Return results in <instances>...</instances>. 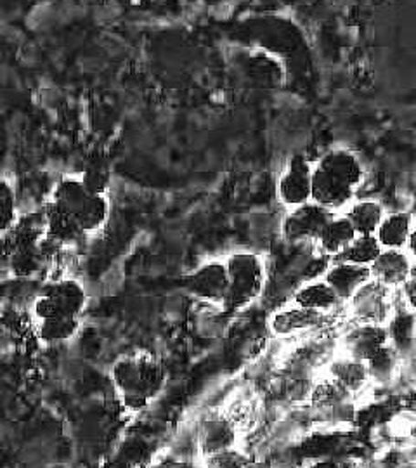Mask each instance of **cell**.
I'll return each mask as SVG.
<instances>
[{"mask_svg":"<svg viewBox=\"0 0 416 468\" xmlns=\"http://www.w3.org/2000/svg\"><path fill=\"white\" fill-rule=\"evenodd\" d=\"M80 179L91 193L108 197L112 189V168L102 162H92L83 170Z\"/></svg>","mask_w":416,"mask_h":468,"instance_id":"83f0119b","label":"cell"},{"mask_svg":"<svg viewBox=\"0 0 416 468\" xmlns=\"http://www.w3.org/2000/svg\"><path fill=\"white\" fill-rule=\"evenodd\" d=\"M87 305V292L77 280H59L46 284L34 302L38 321L49 318H80Z\"/></svg>","mask_w":416,"mask_h":468,"instance_id":"5b68a950","label":"cell"},{"mask_svg":"<svg viewBox=\"0 0 416 468\" xmlns=\"http://www.w3.org/2000/svg\"><path fill=\"white\" fill-rule=\"evenodd\" d=\"M385 326L389 332L390 346H394L400 356L413 351L416 338V313H413L408 305L404 309H398L396 313H392V316Z\"/></svg>","mask_w":416,"mask_h":468,"instance_id":"d6986e66","label":"cell"},{"mask_svg":"<svg viewBox=\"0 0 416 468\" xmlns=\"http://www.w3.org/2000/svg\"><path fill=\"white\" fill-rule=\"evenodd\" d=\"M50 201H54L65 214L73 218L82 228L85 236L100 233L112 212L108 197L91 193L83 186L82 179L73 176H65L58 181Z\"/></svg>","mask_w":416,"mask_h":468,"instance_id":"3957f363","label":"cell"},{"mask_svg":"<svg viewBox=\"0 0 416 468\" xmlns=\"http://www.w3.org/2000/svg\"><path fill=\"white\" fill-rule=\"evenodd\" d=\"M313 167L304 154H293L278 179V198L288 210L313 201Z\"/></svg>","mask_w":416,"mask_h":468,"instance_id":"52a82bcc","label":"cell"},{"mask_svg":"<svg viewBox=\"0 0 416 468\" xmlns=\"http://www.w3.org/2000/svg\"><path fill=\"white\" fill-rule=\"evenodd\" d=\"M363 179L357 154L346 148L326 151L313 167V201L338 214L352 203Z\"/></svg>","mask_w":416,"mask_h":468,"instance_id":"6da1fadb","label":"cell"},{"mask_svg":"<svg viewBox=\"0 0 416 468\" xmlns=\"http://www.w3.org/2000/svg\"><path fill=\"white\" fill-rule=\"evenodd\" d=\"M389 342V332L385 324H369L361 323L349 334L344 336V351L346 356L354 359H361L367 363L368 357L373 356L383 346Z\"/></svg>","mask_w":416,"mask_h":468,"instance_id":"5bb4252c","label":"cell"},{"mask_svg":"<svg viewBox=\"0 0 416 468\" xmlns=\"http://www.w3.org/2000/svg\"><path fill=\"white\" fill-rule=\"evenodd\" d=\"M0 231L2 234L7 233L17 222L16 212V193H15V186L11 185V181L7 177L2 179L0 183Z\"/></svg>","mask_w":416,"mask_h":468,"instance_id":"f1b7e54d","label":"cell"},{"mask_svg":"<svg viewBox=\"0 0 416 468\" xmlns=\"http://www.w3.org/2000/svg\"><path fill=\"white\" fill-rule=\"evenodd\" d=\"M80 330V318H49L38 321L37 338L42 344L56 346L71 340Z\"/></svg>","mask_w":416,"mask_h":468,"instance_id":"d4e9b609","label":"cell"},{"mask_svg":"<svg viewBox=\"0 0 416 468\" xmlns=\"http://www.w3.org/2000/svg\"><path fill=\"white\" fill-rule=\"evenodd\" d=\"M350 392L336 380H325L313 392V404L316 408H338L349 399Z\"/></svg>","mask_w":416,"mask_h":468,"instance_id":"4316f807","label":"cell"},{"mask_svg":"<svg viewBox=\"0 0 416 468\" xmlns=\"http://www.w3.org/2000/svg\"><path fill=\"white\" fill-rule=\"evenodd\" d=\"M373 280L387 284L389 288H402L411 276L413 262L406 250L383 249L377 261L369 266Z\"/></svg>","mask_w":416,"mask_h":468,"instance_id":"8fae6325","label":"cell"},{"mask_svg":"<svg viewBox=\"0 0 416 468\" xmlns=\"http://www.w3.org/2000/svg\"><path fill=\"white\" fill-rule=\"evenodd\" d=\"M330 375H332L333 380H336L342 387H346L350 394L361 390L369 378L367 363L361 359H354L350 356L333 361L332 367H330Z\"/></svg>","mask_w":416,"mask_h":468,"instance_id":"7402d4cb","label":"cell"},{"mask_svg":"<svg viewBox=\"0 0 416 468\" xmlns=\"http://www.w3.org/2000/svg\"><path fill=\"white\" fill-rule=\"evenodd\" d=\"M400 354L394 346H390V344L383 346L367 359L369 378L382 382V384L392 380L400 368Z\"/></svg>","mask_w":416,"mask_h":468,"instance_id":"484cf974","label":"cell"},{"mask_svg":"<svg viewBox=\"0 0 416 468\" xmlns=\"http://www.w3.org/2000/svg\"><path fill=\"white\" fill-rule=\"evenodd\" d=\"M406 251L410 253L411 259H416V224L413 226V229H411V234H410V239H408V245H406Z\"/></svg>","mask_w":416,"mask_h":468,"instance_id":"4dcf8cb0","label":"cell"},{"mask_svg":"<svg viewBox=\"0 0 416 468\" xmlns=\"http://www.w3.org/2000/svg\"><path fill=\"white\" fill-rule=\"evenodd\" d=\"M336 214L309 201L305 205L288 210L282 222V234L288 243H304V241H317L326 224Z\"/></svg>","mask_w":416,"mask_h":468,"instance_id":"8992f818","label":"cell"},{"mask_svg":"<svg viewBox=\"0 0 416 468\" xmlns=\"http://www.w3.org/2000/svg\"><path fill=\"white\" fill-rule=\"evenodd\" d=\"M356 236L357 233L349 218L346 216H335L326 224L316 243L319 250L328 255L330 259H335L338 253H342L349 247L350 243L356 239Z\"/></svg>","mask_w":416,"mask_h":468,"instance_id":"e0dca14e","label":"cell"},{"mask_svg":"<svg viewBox=\"0 0 416 468\" xmlns=\"http://www.w3.org/2000/svg\"><path fill=\"white\" fill-rule=\"evenodd\" d=\"M340 302L335 290L325 280H311L302 284L293 295V303L323 314L335 309Z\"/></svg>","mask_w":416,"mask_h":468,"instance_id":"ac0fdd59","label":"cell"},{"mask_svg":"<svg viewBox=\"0 0 416 468\" xmlns=\"http://www.w3.org/2000/svg\"><path fill=\"white\" fill-rule=\"evenodd\" d=\"M44 214L48 218V234L54 241L63 247H71L82 239L85 233L82 228L65 214L54 201H48L44 207Z\"/></svg>","mask_w":416,"mask_h":468,"instance_id":"2e32d148","label":"cell"},{"mask_svg":"<svg viewBox=\"0 0 416 468\" xmlns=\"http://www.w3.org/2000/svg\"><path fill=\"white\" fill-rule=\"evenodd\" d=\"M186 290L197 301L224 305L228 297V268L226 262L207 261L186 278Z\"/></svg>","mask_w":416,"mask_h":468,"instance_id":"ba28073f","label":"cell"},{"mask_svg":"<svg viewBox=\"0 0 416 468\" xmlns=\"http://www.w3.org/2000/svg\"><path fill=\"white\" fill-rule=\"evenodd\" d=\"M413 216L408 212L385 214L380 228L377 229V239L382 249L406 250L410 234L413 229Z\"/></svg>","mask_w":416,"mask_h":468,"instance_id":"9a60e30c","label":"cell"},{"mask_svg":"<svg viewBox=\"0 0 416 468\" xmlns=\"http://www.w3.org/2000/svg\"><path fill=\"white\" fill-rule=\"evenodd\" d=\"M236 432L226 420H208L200 432V448L205 456H214L233 448Z\"/></svg>","mask_w":416,"mask_h":468,"instance_id":"44dd1931","label":"cell"},{"mask_svg":"<svg viewBox=\"0 0 416 468\" xmlns=\"http://www.w3.org/2000/svg\"><path fill=\"white\" fill-rule=\"evenodd\" d=\"M402 295H404V302L406 305L416 313V268L411 271V276L406 283L402 284Z\"/></svg>","mask_w":416,"mask_h":468,"instance_id":"f546056e","label":"cell"},{"mask_svg":"<svg viewBox=\"0 0 416 468\" xmlns=\"http://www.w3.org/2000/svg\"><path fill=\"white\" fill-rule=\"evenodd\" d=\"M323 280L332 286L340 301L349 302L361 286H365L369 280H373V274L368 266H357L350 262H333L325 271Z\"/></svg>","mask_w":416,"mask_h":468,"instance_id":"4fadbf2b","label":"cell"},{"mask_svg":"<svg viewBox=\"0 0 416 468\" xmlns=\"http://www.w3.org/2000/svg\"><path fill=\"white\" fill-rule=\"evenodd\" d=\"M46 234H48V218L44 210L17 218L16 224L7 233L2 234L4 261L9 259L13 251L38 245L46 238Z\"/></svg>","mask_w":416,"mask_h":468,"instance_id":"30bf717a","label":"cell"},{"mask_svg":"<svg viewBox=\"0 0 416 468\" xmlns=\"http://www.w3.org/2000/svg\"><path fill=\"white\" fill-rule=\"evenodd\" d=\"M323 319H325L323 313L293 303L274 313L269 321V326H271V332L278 336H292V335L305 334L315 330L317 326H321Z\"/></svg>","mask_w":416,"mask_h":468,"instance_id":"7c38bea8","label":"cell"},{"mask_svg":"<svg viewBox=\"0 0 416 468\" xmlns=\"http://www.w3.org/2000/svg\"><path fill=\"white\" fill-rule=\"evenodd\" d=\"M112 382L123 404L137 411L160 396L166 384V369L146 352L123 356L112 367Z\"/></svg>","mask_w":416,"mask_h":468,"instance_id":"7a4b0ae2","label":"cell"},{"mask_svg":"<svg viewBox=\"0 0 416 468\" xmlns=\"http://www.w3.org/2000/svg\"><path fill=\"white\" fill-rule=\"evenodd\" d=\"M5 262L9 264V269L15 278L28 280V278L37 276L44 269V266L48 264V259L44 257L40 247L35 245V247H25V249L13 251L9 255V259H5Z\"/></svg>","mask_w":416,"mask_h":468,"instance_id":"cb8c5ba5","label":"cell"},{"mask_svg":"<svg viewBox=\"0 0 416 468\" xmlns=\"http://www.w3.org/2000/svg\"><path fill=\"white\" fill-rule=\"evenodd\" d=\"M383 249L377 236H356V239L342 253H338L333 262H350L357 266H371Z\"/></svg>","mask_w":416,"mask_h":468,"instance_id":"603a6c76","label":"cell"},{"mask_svg":"<svg viewBox=\"0 0 416 468\" xmlns=\"http://www.w3.org/2000/svg\"><path fill=\"white\" fill-rule=\"evenodd\" d=\"M228 268V297L222 307L240 311L249 307L262 295L266 282V266L261 255L251 251H236L226 261Z\"/></svg>","mask_w":416,"mask_h":468,"instance_id":"277c9868","label":"cell"},{"mask_svg":"<svg viewBox=\"0 0 416 468\" xmlns=\"http://www.w3.org/2000/svg\"><path fill=\"white\" fill-rule=\"evenodd\" d=\"M344 216L349 218L359 236H375L385 218V210L380 201H354L347 207Z\"/></svg>","mask_w":416,"mask_h":468,"instance_id":"ffe728a7","label":"cell"},{"mask_svg":"<svg viewBox=\"0 0 416 468\" xmlns=\"http://www.w3.org/2000/svg\"><path fill=\"white\" fill-rule=\"evenodd\" d=\"M387 284L377 280H369L361 286L350 299V313L361 323L369 324H387L392 316V299Z\"/></svg>","mask_w":416,"mask_h":468,"instance_id":"9c48e42d","label":"cell"}]
</instances>
